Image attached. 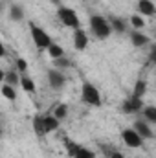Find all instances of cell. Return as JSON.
Returning a JSON list of instances; mask_svg holds the SVG:
<instances>
[{
	"label": "cell",
	"instance_id": "cell-24",
	"mask_svg": "<svg viewBox=\"0 0 156 158\" xmlns=\"http://www.w3.org/2000/svg\"><path fill=\"white\" fill-rule=\"evenodd\" d=\"M53 68H59V70H63V68H68L70 66V61L66 59V57H59V59H53Z\"/></svg>",
	"mask_w": 156,
	"mask_h": 158
},
{
	"label": "cell",
	"instance_id": "cell-12",
	"mask_svg": "<svg viewBox=\"0 0 156 158\" xmlns=\"http://www.w3.org/2000/svg\"><path fill=\"white\" fill-rule=\"evenodd\" d=\"M2 79H4V83H6V85H11V86L20 85V76L17 74V70H9V72L2 74Z\"/></svg>",
	"mask_w": 156,
	"mask_h": 158
},
{
	"label": "cell",
	"instance_id": "cell-25",
	"mask_svg": "<svg viewBox=\"0 0 156 158\" xmlns=\"http://www.w3.org/2000/svg\"><path fill=\"white\" fill-rule=\"evenodd\" d=\"M130 24H132L134 28H138V30L145 26V22H143V19H142L140 15H132V17H130Z\"/></svg>",
	"mask_w": 156,
	"mask_h": 158
},
{
	"label": "cell",
	"instance_id": "cell-30",
	"mask_svg": "<svg viewBox=\"0 0 156 158\" xmlns=\"http://www.w3.org/2000/svg\"><path fill=\"white\" fill-rule=\"evenodd\" d=\"M53 6H57V7H61V0H50Z\"/></svg>",
	"mask_w": 156,
	"mask_h": 158
},
{
	"label": "cell",
	"instance_id": "cell-15",
	"mask_svg": "<svg viewBox=\"0 0 156 158\" xmlns=\"http://www.w3.org/2000/svg\"><path fill=\"white\" fill-rule=\"evenodd\" d=\"M20 86H22L24 92H30V94L35 92V83H33V79L30 77V76H26V74L20 76Z\"/></svg>",
	"mask_w": 156,
	"mask_h": 158
},
{
	"label": "cell",
	"instance_id": "cell-28",
	"mask_svg": "<svg viewBox=\"0 0 156 158\" xmlns=\"http://www.w3.org/2000/svg\"><path fill=\"white\" fill-rule=\"evenodd\" d=\"M151 61H153V63L156 64V46L153 48V50H151Z\"/></svg>",
	"mask_w": 156,
	"mask_h": 158
},
{
	"label": "cell",
	"instance_id": "cell-3",
	"mask_svg": "<svg viewBox=\"0 0 156 158\" xmlns=\"http://www.w3.org/2000/svg\"><path fill=\"white\" fill-rule=\"evenodd\" d=\"M30 33H31V39H33V42H35V46L39 48V50H48L53 42H51V37L42 30V28H39L37 24H30Z\"/></svg>",
	"mask_w": 156,
	"mask_h": 158
},
{
	"label": "cell",
	"instance_id": "cell-8",
	"mask_svg": "<svg viewBox=\"0 0 156 158\" xmlns=\"http://www.w3.org/2000/svg\"><path fill=\"white\" fill-rule=\"evenodd\" d=\"M132 127L136 129V132H138V134H140V136H142L143 140H151V138L154 136V132L151 131V127H149V125H147V123H145L143 119H136Z\"/></svg>",
	"mask_w": 156,
	"mask_h": 158
},
{
	"label": "cell",
	"instance_id": "cell-21",
	"mask_svg": "<svg viewBox=\"0 0 156 158\" xmlns=\"http://www.w3.org/2000/svg\"><path fill=\"white\" fill-rule=\"evenodd\" d=\"M110 28H112L114 31H117V33H123V31H125V22H123L121 19L112 17V19H110Z\"/></svg>",
	"mask_w": 156,
	"mask_h": 158
},
{
	"label": "cell",
	"instance_id": "cell-19",
	"mask_svg": "<svg viewBox=\"0 0 156 158\" xmlns=\"http://www.w3.org/2000/svg\"><path fill=\"white\" fill-rule=\"evenodd\" d=\"M142 112H143V116H145V119H147V121L156 123V107H154V105H147Z\"/></svg>",
	"mask_w": 156,
	"mask_h": 158
},
{
	"label": "cell",
	"instance_id": "cell-9",
	"mask_svg": "<svg viewBox=\"0 0 156 158\" xmlns=\"http://www.w3.org/2000/svg\"><path fill=\"white\" fill-rule=\"evenodd\" d=\"M74 46H76V50H84L88 46V35L81 28L74 30Z\"/></svg>",
	"mask_w": 156,
	"mask_h": 158
},
{
	"label": "cell",
	"instance_id": "cell-5",
	"mask_svg": "<svg viewBox=\"0 0 156 158\" xmlns=\"http://www.w3.org/2000/svg\"><path fill=\"white\" fill-rule=\"evenodd\" d=\"M121 138H123L125 145H127V147H130V149H138V147H142V145H143V138L136 132V129H134V127L125 129V131L121 132Z\"/></svg>",
	"mask_w": 156,
	"mask_h": 158
},
{
	"label": "cell",
	"instance_id": "cell-2",
	"mask_svg": "<svg viewBox=\"0 0 156 158\" xmlns=\"http://www.w3.org/2000/svg\"><path fill=\"white\" fill-rule=\"evenodd\" d=\"M81 99L86 105H94V107L101 105V94H99V90L92 83H88V81H84L81 85Z\"/></svg>",
	"mask_w": 156,
	"mask_h": 158
},
{
	"label": "cell",
	"instance_id": "cell-4",
	"mask_svg": "<svg viewBox=\"0 0 156 158\" xmlns=\"http://www.w3.org/2000/svg\"><path fill=\"white\" fill-rule=\"evenodd\" d=\"M57 17H59V20H61L64 26L74 28V30L79 28V15L72 9V7H64V6L57 7Z\"/></svg>",
	"mask_w": 156,
	"mask_h": 158
},
{
	"label": "cell",
	"instance_id": "cell-20",
	"mask_svg": "<svg viewBox=\"0 0 156 158\" xmlns=\"http://www.w3.org/2000/svg\"><path fill=\"white\" fill-rule=\"evenodd\" d=\"M48 53L53 57V59H59V57H64V50H63V46H59V44H51L50 48H48Z\"/></svg>",
	"mask_w": 156,
	"mask_h": 158
},
{
	"label": "cell",
	"instance_id": "cell-29",
	"mask_svg": "<svg viewBox=\"0 0 156 158\" xmlns=\"http://www.w3.org/2000/svg\"><path fill=\"white\" fill-rule=\"evenodd\" d=\"M110 158H125V156H123V153H117V151H114V153L110 155Z\"/></svg>",
	"mask_w": 156,
	"mask_h": 158
},
{
	"label": "cell",
	"instance_id": "cell-1",
	"mask_svg": "<svg viewBox=\"0 0 156 158\" xmlns=\"http://www.w3.org/2000/svg\"><path fill=\"white\" fill-rule=\"evenodd\" d=\"M90 30H92V33L97 39H109L110 31H112L110 22L105 17H101V15H92L90 17Z\"/></svg>",
	"mask_w": 156,
	"mask_h": 158
},
{
	"label": "cell",
	"instance_id": "cell-13",
	"mask_svg": "<svg viewBox=\"0 0 156 158\" xmlns=\"http://www.w3.org/2000/svg\"><path fill=\"white\" fill-rule=\"evenodd\" d=\"M145 94H147V83H145L143 79H138V81L134 83V88H132V96L142 99Z\"/></svg>",
	"mask_w": 156,
	"mask_h": 158
},
{
	"label": "cell",
	"instance_id": "cell-16",
	"mask_svg": "<svg viewBox=\"0 0 156 158\" xmlns=\"http://www.w3.org/2000/svg\"><path fill=\"white\" fill-rule=\"evenodd\" d=\"M59 121L61 119L55 118V116H44V127H46V132H53V131H57L59 129Z\"/></svg>",
	"mask_w": 156,
	"mask_h": 158
},
{
	"label": "cell",
	"instance_id": "cell-6",
	"mask_svg": "<svg viewBox=\"0 0 156 158\" xmlns=\"http://www.w3.org/2000/svg\"><path fill=\"white\" fill-rule=\"evenodd\" d=\"M123 112L125 114H138L140 110H143L145 109V105H143V101L140 99V98H134V96H130V98H127L125 101H123Z\"/></svg>",
	"mask_w": 156,
	"mask_h": 158
},
{
	"label": "cell",
	"instance_id": "cell-17",
	"mask_svg": "<svg viewBox=\"0 0 156 158\" xmlns=\"http://www.w3.org/2000/svg\"><path fill=\"white\" fill-rule=\"evenodd\" d=\"M9 15H11V19H13L15 22H20V20L24 19V11H22V7L17 6V4H13V6L9 7Z\"/></svg>",
	"mask_w": 156,
	"mask_h": 158
},
{
	"label": "cell",
	"instance_id": "cell-18",
	"mask_svg": "<svg viewBox=\"0 0 156 158\" xmlns=\"http://www.w3.org/2000/svg\"><path fill=\"white\" fill-rule=\"evenodd\" d=\"M2 94H4L6 99H11V101L17 99V90H15V86H11V85H6V83H4V86H2Z\"/></svg>",
	"mask_w": 156,
	"mask_h": 158
},
{
	"label": "cell",
	"instance_id": "cell-22",
	"mask_svg": "<svg viewBox=\"0 0 156 158\" xmlns=\"http://www.w3.org/2000/svg\"><path fill=\"white\" fill-rule=\"evenodd\" d=\"M64 145H66V151H68V155H70L72 158H76V155H77L79 149H81V145L74 143V142H70V140H64Z\"/></svg>",
	"mask_w": 156,
	"mask_h": 158
},
{
	"label": "cell",
	"instance_id": "cell-23",
	"mask_svg": "<svg viewBox=\"0 0 156 158\" xmlns=\"http://www.w3.org/2000/svg\"><path fill=\"white\" fill-rule=\"evenodd\" d=\"M66 114H68V107H66V105H57V107L53 109V116H55V118L64 119Z\"/></svg>",
	"mask_w": 156,
	"mask_h": 158
},
{
	"label": "cell",
	"instance_id": "cell-26",
	"mask_svg": "<svg viewBox=\"0 0 156 158\" xmlns=\"http://www.w3.org/2000/svg\"><path fill=\"white\" fill-rule=\"evenodd\" d=\"M15 64H17V70H18L20 74H26V72H28V63H26L22 57H18V59L15 61Z\"/></svg>",
	"mask_w": 156,
	"mask_h": 158
},
{
	"label": "cell",
	"instance_id": "cell-11",
	"mask_svg": "<svg viewBox=\"0 0 156 158\" xmlns=\"http://www.w3.org/2000/svg\"><path fill=\"white\" fill-rule=\"evenodd\" d=\"M33 131H35V134H37L39 138H42L44 134H48V132H46V127H44V116L37 114V116L33 118Z\"/></svg>",
	"mask_w": 156,
	"mask_h": 158
},
{
	"label": "cell",
	"instance_id": "cell-10",
	"mask_svg": "<svg viewBox=\"0 0 156 158\" xmlns=\"http://www.w3.org/2000/svg\"><path fill=\"white\" fill-rule=\"evenodd\" d=\"M138 9L142 15H147V17L156 15V6L153 0H138Z\"/></svg>",
	"mask_w": 156,
	"mask_h": 158
},
{
	"label": "cell",
	"instance_id": "cell-27",
	"mask_svg": "<svg viewBox=\"0 0 156 158\" xmlns=\"http://www.w3.org/2000/svg\"><path fill=\"white\" fill-rule=\"evenodd\" d=\"M76 158H96V155H94L90 149H84V147H81V149H79V153L76 155Z\"/></svg>",
	"mask_w": 156,
	"mask_h": 158
},
{
	"label": "cell",
	"instance_id": "cell-14",
	"mask_svg": "<svg viewBox=\"0 0 156 158\" xmlns=\"http://www.w3.org/2000/svg\"><path fill=\"white\" fill-rule=\"evenodd\" d=\"M130 40H132V46H136V48H142V46H145L149 42L147 35H143L140 31H132L130 33Z\"/></svg>",
	"mask_w": 156,
	"mask_h": 158
},
{
	"label": "cell",
	"instance_id": "cell-7",
	"mask_svg": "<svg viewBox=\"0 0 156 158\" xmlns=\"http://www.w3.org/2000/svg\"><path fill=\"white\" fill-rule=\"evenodd\" d=\"M48 81H50V86L53 90H61L64 86V83H66V77L59 68H50L48 70Z\"/></svg>",
	"mask_w": 156,
	"mask_h": 158
}]
</instances>
